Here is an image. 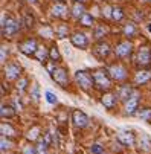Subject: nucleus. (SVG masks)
Returning a JSON list of instances; mask_svg holds the SVG:
<instances>
[{
    "instance_id": "f704fd0d",
    "label": "nucleus",
    "mask_w": 151,
    "mask_h": 154,
    "mask_svg": "<svg viewBox=\"0 0 151 154\" xmlns=\"http://www.w3.org/2000/svg\"><path fill=\"white\" fill-rule=\"evenodd\" d=\"M45 96H46V101H48L49 104H57V102H58L57 95H54L52 92H46V93H45Z\"/></svg>"
},
{
    "instance_id": "bb28decb",
    "label": "nucleus",
    "mask_w": 151,
    "mask_h": 154,
    "mask_svg": "<svg viewBox=\"0 0 151 154\" xmlns=\"http://www.w3.org/2000/svg\"><path fill=\"white\" fill-rule=\"evenodd\" d=\"M124 17H125L124 9H122L121 6H113V11H112V18H113V20H116V21H121Z\"/></svg>"
},
{
    "instance_id": "cd10ccee",
    "label": "nucleus",
    "mask_w": 151,
    "mask_h": 154,
    "mask_svg": "<svg viewBox=\"0 0 151 154\" xmlns=\"http://www.w3.org/2000/svg\"><path fill=\"white\" fill-rule=\"evenodd\" d=\"M137 116H139L140 119L149 122V121H151V108H142V110H139V112H137Z\"/></svg>"
},
{
    "instance_id": "9b49d317",
    "label": "nucleus",
    "mask_w": 151,
    "mask_h": 154,
    "mask_svg": "<svg viewBox=\"0 0 151 154\" xmlns=\"http://www.w3.org/2000/svg\"><path fill=\"white\" fill-rule=\"evenodd\" d=\"M109 73L116 81H124L127 78V70H125L124 66H121V64H113L112 67L109 69Z\"/></svg>"
},
{
    "instance_id": "6e6552de",
    "label": "nucleus",
    "mask_w": 151,
    "mask_h": 154,
    "mask_svg": "<svg viewBox=\"0 0 151 154\" xmlns=\"http://www.w3.org/2000/svg\"><path fill=\"white\" fill-rule=\"evenodd\" d=\"M70 41H72V45L78 49H87V46H89V38L84 32H75L70 37Z\"/></svg>"
},
{
    "instance_id": "393cba45",
    "label": "nucleus",
    "mask_w": 151,
    "mask_h": 154,
    "mask_svg": "<svg viewBox=\"0 0 151 154\" xmlns=\"http://www.w3.org/2000/svg\"><path fill=\"white\" fill-rule=\"evenodd\" d=\"M136 31H137V29H136V25H134V23H127V25L124 26V29H122L124 35H125V37H128V38L134 37Z\"/></svg>"
},
{
    "instance_id": "c85d7f7f",
    "label": "nucleus",
    "mask_w": 151,
    "mask_h": 154,
    "mask_svg": "<svg viewBox=\"0 0 151 154\" xmlns=\"http://www.w3.org/2000/svg\"><path fill=\"white\" fill-rule=\"evenodd\" d=\"M49 55H51V60H52V61H55V63L61 61V55H60V51H58L57 46H52V48H51Z\"/></svg>"
},
{
    "instance_id": "c9c22d12",
    "label": "nucleus",
    "mask_w": 151,
    "mask_h": 154,
    "mask_svg": "<svg viewBox=\"0 0 151 154\" xmlns=\"http://www.w3.org/2000/svg\"><path fill=\"white\" fill-rule=\"evenodd\" d=\"M26 85H28V79H26V78H21V79L17 82V89H18L20 92H25V90H26Z\"/></svg>"
},
{
    "instance_id": "dca6fc26",
    "label": "nucleus",
    "mask_w": 151,
    "mask_h": 154,
    "mask_svg": "<svg viewBox=\"0 0 151 154\" xmlns=\"http://www.w3.org/2000/svg\"><path fill=\"white\" fill-rule=\"evenodd\" d=\"M101 102H102V105H104L105 108L112 110V108L116 105V96H115L113 93H105V95H102Z\"/></svg>"
},
{
    "instance_id": "7ed1b4c3",
    "label": "nucleus",
    "mask_w": 151,
    "mask_h": 154,
    "mask_svg": "<svg viewBox=\"0 0 151 154\" xmlns=\"http://www.w3.org/2000/svg\"><path fill=\"white\" fill-rule=\"evenodd\" d=\"M20 31V25L14 17H6V20L2 23V35L6 38H12Z\"/></svg>"
},
{
    "instance_id": "37998d69",
    "label": "nucleus",
    "mask_w": 151,
    "mask_h": 154,
    "mask_svg": "<svg viewBox=\"0 0 151 154\" xmlns=\"http://www.w3.org/2000/svg\"><path fill=\"white\" fill-rule=\"evenodd\" d=\"M29 3H37V0H28Z\"/></svg>"
},
{
    "instance_id": "f257e3e1",
    "label": "nucleus",
    "mask_w": 151,
    "mask_h": 154,
    "mask_svg": "<svg viewBox=\"0 0 151 154\" xmlns=\"http://www.w3.org/2000/svg\"><path fill=\"white\" fill-rule=\"evenodd\" d=\"M93 79H95V87L99 90H109L112 85V76L109 73V70H95L93 73Z\"/></svg>"
},
{
    "instance_id": "4be33fe9",
    "label": "nucleus",
    "mask_w": 151,
    "mask_h": 154,
    "mask_svg": "<svg viewBox=\"0 0 151 154\" xmlns=\"http://www.w3.org/2000/svg\"><path fill=\"white\" fill-rule=\"evenodd\" d=\"M48 148H49V143L45 140V139H38V142H37V145H35V151H37V154H49V151H48Z\"/></svg>"
},
{
    "instance_id": "2eb2a0df",
    "label": "nucleus",
    "mask_w": 151,
    "mask_h": 154,
    "mask_svg": "<svg viewBox=\"0 0 151 154\" xmlns=\"http://www.w3.org/2000/svg\"><path fill=\"white\" fill-rule=\"evenodd\" d=\"M139 107V96L137 95H133L131 98H128L125 101V113L127 115H134L136 113V110Z\"/></svg>"
},
{
    "instance_id": "a878e982",
    "label": "nucleus",
    "mask_w": 151,
    "mask_h": 154,
    "mask_svg": "<svg viewBox=\"0 0 151 154\" xmlns=\"http://www.w3.org/2000/svg\"><path fill=\"white\" fill-rule=\"evenodd\" d=\"M0 130H2V134L3 136H8V137H12V136H15V130L9 125V124H2V127H0Z\"/></svg>"
},
{
    "instance_id": "39448f33",
    "label": "nucleus",
    "mask_w": 151,
    "mask_h": 154,
    "mask_svg": "<svg viewBox=\"0 0 151 154\" xmlns=\"http://www.w3.org/2000/svg\"><path fill=\"white\" fill-rule=\"evenodd\" d=\"M18 49H20L21 54H25V55L31 57V55H35L38 46H37V41H35L34 38H28V40H25L23 43H20V45H18Z\"/></svg>"
},
{
    "instance_id": "ea45409f",
    "label": "nucleus",
    "mask_w": 151,
    "mask_h": 154,
    "mask_svg": "<svg viewBox=\"0 0 151 154\" xmlns=\"http://www.w3.org/2000/svg\"><path fill=\"white\" fill-rule=\"evenodd\" d=\"M112 11H113V8H110V6H104V9H102V14L105 15V17H112Z\"/></svg>"
},
{
    "instance_id": "2f4dec72",
    "label": "nucleus",
    "mask_w": 151,
    "mask_h": 154,
    "mask_svg": "<svg viewBox=\"0 0 151 154\" xmlns=\"http://www.w3.org/2000/svg\"><path fill=\"white\" fill-rule=\"evenodd\" d=\"M57 35H58V38H66L67 37V26L66 25H61L57 29Z\"/></svg>"
},
{
    "instance_id": "4c0bfd02",
    "label": "nucleus",
    "mask_w": 151,
    "mask_h": 154,
    "mask_svg": "<svg viewBox=\"0 0 151 154\" xmlns=\"http://www.w3.org/2000/svg\"><path fill=\"white\" fill-rule=\"evenodd\" d=\"M23 154H37V151H35V146L26 145V146L23 148Z\"/></svg>"
},
{
    "instance_id": "e433bc0d",
    "label": "nucleus",
    "mask_w": 151,
    "mask_h": 154,
    "mask_svg": "<svg viewBox=\"0 0 151 154\" xmlns=\"http://www.w3.org/2000/svg\"><path fill=\"white\" fill-rule=\"evenodd\" d=\"M38 89H40V87H38V84H34V87H32V98H34V101L37 102L38 101Z\"/></svg>"
},
{
    "instance_id": "473e14b6",
    "label": "nucleus",
    "mask_w": 151,
    "mask_h": 154,
    "mask_svg": "<svg viewBox=\"0 0 151 154\" xmlns=\"http://www.w3.org/2000/svg\"><path fill=\"white\" fill-rule=\"evenodd\" d=\"M34 17L31 14H25V26L26 28H34Z\"/></svg>"
},
{
    "instance_id": "ddd939ff",
    "label": "nucleus",
    "mask_w": 151,
    "mask_h": 154,
    "mask_svg": "<svg viewBox=\"0 0 151 154\" xmlns=\"http://www.w3.org/2000/svg\"><path fill=\"white\" fill-rule=\"evenodd\" d=\"M118 140H119V143H122V145H125V146H131V145H134V134L131 133V131H118Z\"/></svg>"
},
{
    "instance_id": "9d476101",
    "label": "nucleus",
    "mask_w": 151,
    "mask_h": 154,
    "mask_svg": "<svg viewBox=\"0 0 151 154\" xmlns=\"http://www.w3.org/2000/svg\"><path fill=\"white\" fill-rule=\"evenodd\" d=\"M52 15L57 17V18H61V20H66L69 17V8L64 2H57L52 8Z\"/></svg>"
},
{
    "instance_id": "b1692460",
    "label": "nucleus",
    "mask_w": 151,
    "mask_h": 154,
    "mask_svg": "<svg viewBox=\"0 0 151 154\" xmlns=\"http://www.w3.org/2000/svg\"><path fill=\"white\" fill-rule=\"evenodd\" d=\"M139 149L143 151V152H149L151 151V140L148 139V136H142L140 137V142H139Z\"/></svg>"
},
{
    "instance_id": "de8ad7c7",
    "label": "nucleus",
    "mask_w": 151,
    "mask_h": 154,
    "mask_svg": "<svg viewBox=\"0 0 151 154\" xmlns=\"http://www.w3.org/2000/svg\"><path fill=\"white\" fill-rule=\"evenodd\" d=\"M143 2H146V0H143Z\"/></svg>"
},
{
    "instance_id": "4468645a",
    "label": "nucleus",
    "mask_w": 151,
    "mask_h": 154,
    "mask_svg": "<svg viewBox=\"0 0 151 154\" xmlns=\"http://www.w3.org/2000/svg\"><path fill=\"white\" fill-rule=\"evenodd\" d=\"M5 75H6V78L8 79H18L20 78V75H21V67L18 64H15V63H12V64H8L6 66V69H5Z\"/></svg>"
},
{
    "instance_id": "a19ab883",
    "label": "nucleus",
    "mask_w": 151,
    "mask_h": 154,
    "mask_svg": "<svg viewBox=\"0 0 151 154\" xmlns=\"http://www.w3.org/2000/svg\"><path fill=\"white\" fill-rule=\"evenodd\" d=\"M9 148V142L5 139V136H2V151H6Z\"/></svg>"
},
{
    "instance_id": "c03bdc74",
    "label": "nucleus",
    "mask_w": 151,
    "mask_h": 154,
    "mask_svg": "<svg viewBox=\"0 0 151 154\" xmlns=\"http://www.w3.org/2000/svg\"><path fill=\"white\" fill-rule=\"evenodd\" d=\"M148 29H149V32H151V23H149V25H148Z\"/></svg>"
},
{
    "instance_id": "423d86ee",
    "label": "nucleus",
    "mask_w": 151,
    "mask_h": 154,
    "mask_svg": "<svg viewBox=\"0 0 151 154\" xmlns=\"http://www.w3.org/2000/svg\"><path fill=\"white\" fill-rule=\"evenodd\" d=\"M72 122L76 128H85L89 125V118L81 110H73L72 112Z\"/></svg>"
},
{
    "instance_id": "6ab92c4d",
    "label": "nucleus",
    "mask_w": 151,
    "mask_h": 154,
    "mask_svg": "<svg viewBox=\"0 0 151 154\" xmlns=\"http://www.w3.org/2000/svg\"><path fill=\"white\" fill-rule=\"evenodd\" d=\"M133 96V89L130 85H121V89L118 92V98H121L122 101H127L128 98Z\"/></svg>"
},
{
    "instance_id": "a211bd4d",
    "label": "nucleus",
    "mask_w": 151,
    "mask_h": 154,
    "mask_svg": "<svg viewBox=\"0 0 151 154\" xmlns=\"http://www.w3.org/2000/svg\"><path fill=\"white\" fill-rule=\"evenodd\" d=\"M34 57H35V58H37L40 63H43V64H46V63H48V58H51L49 51H48L46 48H38Z\"/></svg>"
},
{
    "instance_id": "7c9ffc66",
    "label": "nucleus",
    "mask_w": 151,
    "mask_h": 154,
    "mask_svg": "<svg viewBox=\"0 0 151 154\" xmlns=\"http://www.w3.org/2000/svg\"><path fill=\"white\" fill-rule=\"evenodd\" d=\"M90 154H104V146H101L99 143H93L90 146Z\"/></svg>"
},
{
    "instance_id": "79ce46f5",
    "label": "nucleus",
    "mask_w": 151,
    "mask_h": 154,
    "mask_svg": "<svg viewBox=\"0 0 151 154\" xmlns=\"http://www.w3.org/2000/svg\"><path fill=\"white\" fill-rule=\"evenodd\" d=\"M8 57V51L5 46H2V57H0V60H2V63H5V58Z\"/></svg>"
},
{
    "instance_id": "20e7f679",
    "label": "nucleus",
    "mask_w": 151,
    "mask_h": 154,
    "mask_svg": "<svg viewBox=\"0 0 151 154\" xmlns=\"http://www.w3.org/2000/svg\"><path fill=\"white\" fill-rule=\"evenodd\" d=\"M136 64L140 67H149L151 66V51L146 46L139 48L137 55H136Z\"/></svg>"
},
{
    "instance_id": "1a4fd4ad",
    "label": "nucleus",
    "mask_w": 151,
    "mask_h": 154,
    "mask_svg": "<svg viewBox=\"0 0 151 154\" xmlns=\"http://www.w3.org/2000/svg\"><path fill=\"white\" fill-rule=\"evenodd\" d=\"M51 76H52V79H54L57 84H60L61 87H66V85L69 84L67 70H66V69H63V67H58V69H55V72H54Z\"/></svg>"
},
{
    "instance_id": "0eeeda50",
    "label": "nucleus",
    "mask_w": 151,
    "mask_h": 154,
    "mask_svg": "<svg viewBox=\"0 0 151 154\" xmlns=\"http://www.w3.org/2000/svg\"><path fill=\"white\" fill-rule=\"evenodd\" d=\"M115 52L119 58H127V57H130L131 52H133V45H131V41H121L119 45L115 48Z\"/></svg>"
},
{
    "instance_id": "c756f323",
    "label": "nucleus",
    "mask_w": 151,
    "mask_h": 154,
    "mask_svg": "<svg viewBox=\"0 0 151 154\" xmlns=\"http://www.w3.org/2000/svg\"><path fill=\"white\" fill-rule=\"evenodd\" d=\"M40 137V127H32V130H29V134H28V139L29 140H35Z\"/></svg>"
},
{
    "instance_id": "412c9836",
    "label": "nucleus",
    "mask_w": 151,
    "mask_h": 154,
    "mask_svg": "<svg viewBox=\"0 0 151 154\" xmlns=\"http://www.w3.org/2000/svg\"><path fill=\"white\" fill-rule=\"evenodd\" d=\"M14 115H15V108H14V107L2 104V110H0V116H2L3 119H5V118H6V119H11Z\"/></svg>"
},
{
    "instance_id": "09e8293b",
    "label": "nucleus",
    "mask_w": 151,
    "mask_h": 154,
    "mask_svg": "<svg viewBox=\"0 0 151 154\" xmlns=\"http://www.w3.org/2000/svg\"><path fill=\"white\" fill-rule=\"evenodd\" d=\"M149 2H151V0H149Z\"/></svg>"
},
{
    "instance_id": "f8f14e48",
    "label": "nucleus",
    "mask_w": 151,
    "mask_h": 154,
    "mask_svg": "<svg viewBox=\"0 0 151 154\" xmlns=\"http://www.w3.org/2000/svg\"><path fill=\"white\" fill-rule=\"evenodd\" d=\"M110 46L107 45V43H104V41H101V43H98V45L93 48V55L96 57V58H99V60H104V58H107L110 55Z\"/></svg>"
},
{
    "instance_id": "a18cd8bd",
    "label": "nucleus",
    "mask_w": 151,
    "mask_h": 154,
    "mask_svg": "<svg viewBox=\"0 0 151 154\" xmlns=\"http://www.w3.org/2000/svg\"><path fill=\"white\" fill-rule=\"evenodd\" d=\"M75 154H82V152H81V151H76V152H75Z\"/></svg>"
},
{
    "instance_id": "49530a36",
    "label": "nucleus",
    "mask_w": 151,
    "mask_h": 154,
    "mask_svg": "<svg viewBox=\"0 0 151 154\" xmlns=\"http://www.w3.org/2000/svg\"><path fill=\"white\" fill-rule=\"evenodd\" d=\"M76 2H84V0H76Z\"/></svg>"
},
{
    "instance_id": "aec40b11",
    "label": "nucleus",
    "mask_w": 151,
    "mask_h": 154,
    "mask_svg": "<svg viewBox=\"0 0 151 154\" xmlns=\"http://www.w3.org/2000/svg\"><path fill=\"white\" fill-rule=\"evenodd\" d=\"M84 14H85V8H84L82 2H75V5H73V8H72V15L79 20Z\"/></svg>"
},
{
    "instance_id": "f03ea898",
    "label": "nucleus",
    "mask_w": 151,
    "mask_h": 154,
    "mask_svg": "<svg viewBox=\"0 0 151 154\" xmlns=\"http://www.w3.org/2000/svg\"><path fill=\"white\" fill-rule=\"evenodd\" d=\"M75 79H76L78 85L82 90H89V89H92V87H95L93 75H90L87 70H78L75 73Z\"/></svg>"
},
{
    "instance_id": "72a5a7b5",
    "label": "nucleus",
    "mask_w": 151,
    "mask_h": 154,
    "mask_svg": "<svg viewBox=\"0 0 151 154\" xmlns=\"http://www.w3.org/2000/svg\"><path fill=\"white\" fill-rule=\"evenodd\" d=\"M105 32H107V28L105 26H98L96 28V31H95V38H101V37H104L105 35Z\"/></svg>"
},
{
    "instance_id": "f3484780",
    "label": "nucleus",
    "mask_w": 151,
    "mask_h": 154,
    "mask_svg": "<svg viewBox=\"0 0 151 154\" xmlns=\"http://www.w3.org/2000/svg\"><path fill=\"white\" fill-rule=\"evenodd\" d=\"M151 79V72L149 70H139L137 73H136V76H134V81H136V84H145V82H148Z\"/></svg>"
},
{
    "instance_id": "5701e85b",
    "label": "nucleus",
    "mask_w": 151,
    "mask_h": 154,
    "mask_svg": "<svg viewBox=\"0 0 151 154\" xmlns=\"http://www.w3.org/2000/svg\"><path fill=\"white\" fill-rule=\"evenodd\" d=\"M79 23H81L84 28H92V26H93V23H95V18L92 17V14L85 12V14L79 18Z\"/></svg>"
},
{
    "instance_id": "58836bf2",
    "label": "nucleus",
    "mask_w": 151,
    "mask_h": 154,
    "mask_svg": "<svg viewBox=\"0 0 151 154\" xmlns=\"http://www.w3.org/2000/svg\"><path fill=\"white\" fill-rule=\"evenodd\" d=\"M46 69H48V72L52 75V73L55 72V69H57V67H55V61H51V63H48V64H46Z\"/></svg>"
}]
</instances>
